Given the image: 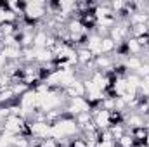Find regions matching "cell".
Segmentation results:
<instances>
[{
    "mask_svg": "<svg viewBox=\"0 0 149 147\" xmlns=\"http://www.w3.org/2000/svg\"><path fill=\"white\" fill-rule=\"evenodd\" d=\"M122 144H123L125 147H128L130 144H132V140H130V139H127V137H123V139H122Z\"/></svg>",
    "mask_w": 149,
    "mask_h": 147,
    "instance_id": "obj_24",
    "label": "cell"
},
{
    "mask_svg": "<svg viewBox=\"0 0 149 147\" xmlns=\"http://www.w3.org/2000/svg\"><path fill=\"white\" fill-rule=\"evenodd\" d=\"M49 81H50V83L61 81L62 85H69V83H73V78H71V73H69V71H61V73L52 75V76L49 78Z\"/></svg>",
    "mask_w": 149,
    "mask_h": 147,
    "instance_id": "obj_3",
    "label": "cell"
},
{
    "mask_svg": "<svg viewBox=\"0 0 149 147\" xmlns=\"http://www.w3.org/2000/svg\"><path fill=\"white\" fill-rule=\"evenodd\" d=\"M130 49L132 50H139V43L137 42H130Z\"/></svg>",
    "mask_w": 149,
    "mask_h": 147,
    "instance_id": "obj_26",
    "label": "cell"
},
{
    "mask_svg": "<svg viewBox=\"0 0 149 147\" xmlns=\"http://www.w3.org/2000/svg\"><path fill=\"white\" fill-rule=\"evenodd\" d=\"M19 125H21V123H19V120L10 118V120H9V123H7L5 126H7V130H9V132H16V130H19Z\"/></svg>",
    "mask_w": 149,
    "mask_h": 147,
    "instance_id": "obj_8",
    "label": "cell"
},
{
    "mask_svg": "<svg viewBox=\"0 0 149 147\" xmlns=\"http://www.w3.org/2000/svg\"><path fill=\"white\" fill-rule=\"evenodd\" d=\"M130 66H134V68H141L139 61H135V59H132V61H130Z\"/></svg>",
    "mask_w": 149,
    "mask_h": 147,
    "instance_id": "obj_28",
    "label": "cell"
},
{
    "mask_svg": "<svg viewBox=\"0 0 149 147\" xmlns=\"http://www.w3.org/2000/svg\"><path fill=\"white\" fill-rule=\"evenodd\" d=\"M128 83H130V85H134V87H137V85H139V78H137V76H130Z\"/></svg>",
    "mask_w": 149,
    "mask_h": 147,
    "instance_id": "obj_21",
    "label": "cell"
},
{
    "mask_svg": "<svg viewBox=\"0 0 149 147\" xmlns=\"http://www.w3.org/2000/svg\"><path fill=\"white\" fill-rule=\"evenodd\" d=\"M82 92H83V87H82L80 83H73V90H71V94H73V95H75V94L80 95Z\"/></svg>",
    "mask_w": 149,
    "mask_h": 147,
    "instance_id": "obj_15",
    "label": "cell"
},
{
    "mask_svg": "<svg viewBox=\"0 0 149 147\" xmlns=\"http://www.w3.org/2000/svg\"><path fill=\"white\" fill-rule=\"evenodd\" d=\"M9 142H10L9 139H0V147H5L7 144H9Z\"/></svg>",
    "mask_w": 149,
    "mask_h": 147,
    "instance_id": "obj_27",
    "label": "cell"
},
{
    "mask_svg": "<svg viewBox=\"0 0 149 147\" xmlns=\"http://www.w3.org/2000/svg\"><path fill=\"white\" fill-rule=\"evenodd\" d=\"M2 62H3V57H2V55H0V66H2Z\"/></svg>",
    "mask_w": 149,
    "mask_h": 147,
    "instance_id": "obj_35",
    "label": "cell"
},
{
    "mask_svg": "<svg viewBox=\"0 0 149 147\" xmlns=\"http://www.w3.org/2000/svg\"><path fill=\"white\" fill-rule=\"evenodd\" d=\"M47 42H49V40L45 38V35H38V36H36V40H35V43H36V45H45Z\"/></svg>",
    "mask_w": 149,
    "mask_h": 147,
    "instance_id": "obj_17",
    "label": "cell"
},
{
    "mask_svg": "<svg viewBox=\"0 0 149 147\" xmlns=\"http://www.w3.org/2000/svg\"><path fill=\"white\" fill-rule=\"evenodd\" d=\"M71 28H73V31H80V29H82L80 23H73V24H71Z\"/></svg>",
    "mask_w": 149,
    "mask_h": 147,
    "instance_id": "obj_25",
    "label": "cell"
},
{
    "mask_svg": "<svg viewBox=\"0 0 149 147\" xmlns=\"http://www.w3.org/2000/svg\"><path fill=\"white\" fill-rule=\"evenodd\" d=\"M35 104H36V95H35V94L30 92V94H26V95L23 97V107H24V109H30V107L35 106Z\"/></svg>",
    "mask_w": 149,
    "mask_h": 147,
    "instance_id": "obj_5",
    "label": "cell"
},
{
    "mask_svg": "<svg viewBox=\"0 0 149 147\" xmlns=\"http://www.w3.org/2000/svg\"><path fill=\"white\" fill-rule=\"evenodd\" d=\"M28 14L31 16V17H38V16H42L43 14V10H42V2H30L28 3Z\"/></svg>",
    "mask_w": 149,
    "mask_h": 147,
    "instance_id": "obj_4",
    "label": "cell"
},
{
    "mask_svg": "<svg viewBox=\"0 0 149 147\" xmlns=\"http://www.w3.org/2000/svg\"><path fill=\"white\" fill-rule=\"evenodd\" d=\"M80 57H82L83 61H85V59H89V52H82V54H80Z\"/></svg>",
    "mask_w": 149,
    "mask_h": 147,
    "instance_id": "obj_31",
    "label": "cell"
},
{
    "mask_svg": "<svg viewBox=\"0 0 149 147\" xmlns=\"http://www.w3.org/2000/svg\"><path fill=\"white\" fill-rule=\"evenodd\" d=\"M116 90L123 95V94H125V90H127V81H118V83H116Z\"/></svg>",
    "mask_w": 149,
    "mask_h": 147,
    "instance_id": "obj_16",
    "label": "cell"
},
{
    "mask_svg": "<svg viewBox=\"0 0 149 147\" xmlns=\"http://www.w3.org/2000/svg\"><path fill=\"white\" fill-rule=\"evenodd\" d=\"M97 123H99L101 126H106V125H108V113H106V111H102V113L97 116Z\"/></svg>",
    "mask_w": 149,
    "mask_h": 147,
    "instance_id": "obj_11",
    "label": "cell"
},
{
    "mask_svg": "<svg viewBox=\"0 0 149 147\" xmlns=\"http://www.w3.org/2000/svg\"><path fill=\"white\" fill-rule=\"evenodd\" d=\"M106 14H108V10H106V9H97V16H99V17H104Z\"/></svg>",
    "mask_w": 149,
    "mask_h": 147,
    "instance_id": "obj_23",
    "label": "cell"
},
{
    "mask_svg": "<svg viewBox=\"0 0 149 147\" xmlns=\"http://www.w3.org/2000/svg\"><path fill=\"white\" fill-rule=\"evenodd\" d=\"M102 147H113V144H111V142H104V144H102Z\"/></svg>",
    "mask_w": 149,
    "mask_h": 147,
    "instance_id": "obj_32",
    "label": "cell"
},
{
    "mask_svg": "<svg viewBox=\"0 0 149 147\" xmlns=\"http://www.w3.org/2000/svg\"><path fill=\"white\" fill-rule=\"evenodd\" d=\"M90 49H92V50H97V52L101 50V43H99L97 38H92V40H90Z\"/></svg>",
    "mask_w": 149,
    "mask_h": 147,
    "instance_id": "obj_13",
    "label": "cell"
},
{
    "mask_svg": "<svg viewBox=\"0 0 149 147\" xmlns=\"http://www.w3.org/2000/svg\"><path fill=\"white\" fill-rule=\"evenodd\" d=\"M73 111H87V104L82 101V99H75V102H73Z\"/></svg>",
    "mask_w": 149,
    "mask_h": 147,
    "instance_id": "obj_7",
    "label": "cell"
},
{
    "mask_svg": "<svg viewBox=\"0 0 149 147\" xmlns=\"http://www.w3.org/2000/svg\"><path fill=\"white\" fill-rule=\"evenodd\" d=\"M36 57H38V59H49V57H50V54H49V52H45V50H38V52H36Z\"/></svg>",
    "mask_w": 149,
    "mask_h": 147,
    "instance_id": "obj_19",
    "label": "cell"
},
{
    "mask_svg": "<svg viewBox=\"0 0 149 147\" xmlns=\"http://www.w3.org/2000/svg\"><path fill=\"white\" fill-rule=\"evenodd\" d=\"M59 55H61V57H73L75 54H73L71 50H68V49H62V50H59Z\"/></svg>",
    "mask_w": 149,
    "mask_h": 147,
    "instance_id": "obj_18",
    "label": "cell"
},
{
    "mask_svg": "<svg viewBox=\"0 0 149 147\" xmlns=\"http://www.w3.org/2000/svg\"><path fill=\"white\" fill-rule=\"evenodd\" d=\"M45 147H54V144H52V142H47V146Z\"/></svg>",
    "mask_w": 149,
    "mask_h": 147,
    "instance_id": "obj_34",
    "label": "cell"
},
{
    "mask_svg": "<svg viewBox=\"0 0 149 147\" xmlns=\"http://www.w3.org/2000/svg\"><path fill=\"white\" fill-rule=\"evenodd\" d=\"M73 132H75V123L64 121V123H59V125L52 130V135L61 137V135H64V133H73Z\"/></svg>",
    "mask_w": 149,
    "mask_h": 147,
    "instance_id": "obj_1",
    "label": "cell"
},
{
    "mask_svg": "<svg viewBox=\"0 0 149 147\" xmlns=\"http://www.w3.org/2000/svg\"><path fill=\"white\" fill-rule=\"evenodd\" d=\"M31 130L35 132V133H38V135H47V133H50L52 130L47 126V125H43V123H36V125H33L31 126Z\"/></svg>",
    "mask_w": 149,
    "mask_h": 147,
    "instance_id": "obj_6",
    "label": "cell"
},
{
    "mask_svg": "<svg viewBox=\"0 0 149 147\" xmlns=\"http://www.w3.org/2000/svg\"><path fill=\"white\" fill-rule=\"evenodd\" d=\"M87 88H89V92L92 94V99H97V97H99V87H97L95 83H87Z\"/></svg>",
    "mask_w": 149,
    "mask_h": 147,
    "instance_id": "obj_9",
    "label": "cell"
},
{
    "mask_svg": "<svg viewBox=\"0 0 149 147\" xmlns=\"http://www.w3.org/2000/svg\"><path fill=\"white\" fill-rule=\"evenodd\" d=\"M111 49H113V42L111 40H104L101 43V50H111Z\"/></svg>",
    "mask_w": 149,
    "mask_h": 147,
    "instance_id": "obj_14",
    "label": "cell"
},
{
    "mask_svg": "<svg viewBox=\"0 0 149 147\" xmlns=\"http://www.w3.org/2000/svg\"><path fill=\"white\" fill-rule=\"evenodd\" d=\"M134 94H135V87H134V85H130V83H127V90H125L123 97L128 101V99H132V97H134Z\"/></svg>",
    "mask_w": 149,
    "mask_h": 147,
    "instance_id": "obj_10",
    "label": "cell"
},
{
    "mask_svg": "<svg viewBox=\"0 0 149 147\" xmlns=\"http://www.w3.org/2000/svg\"><path fill=\"white\" fill-rule=\"evenodd\" d=\"M139 71H141V73H146V75H148V73H149V68H148V66H142V68H139Z\"/></svg>",
    "mask_w": 149,
    "mask_h": 147,
    "instance_id": "obj_30",
    "label": "cell"
},
{
    "mask_svg": "<svg viewBox=\"0 0 149 147\" xmlns=\"http://www.w3.org/2000/svg\"><path fill=\"white\" fill-rule=\"evenodd\" d=\"M14 16L10 14V12H3V10H0V19H12Z\"/></svg>",
    "mask_w": 149,
    "mask_h": 147,
    "instance_id": "obj_20",
    "label": "cell"
},
{
    "mask_svg": "<svg viewBox=\"0 0 149 147\" xmlns=\"http://www.w3.org/2000/svg\"><path fill=\"white\" fill-rule=\"evenodd\" d=\"M57 97L54 95V94H43V95H36V104H42L43 107H52V106H56L57 104Z\"/></svg>",
    "mask_w": 149,
    "mask_h": 147,
    "instance_id": "obj_2",
    "label": "cell"
},
{
    "mask_svg": "<svg viewBox=\"0 0 149 147\" xmlns=\"http://www.w3.org/2000/svg\"><path fill=\"white\" fill-rule=\"evenodd\" d=\"M142 90H144V94H149V80H146L142 83Z\"/></svg>",
    "mask_w": 149,
    "mask_h": 147,
    "instance_id": "obj_22",
    "label": "cell"
},
{
    "mask_svg": "<svg viewBox=\"0 0 149 147\" xmlns=\"http://www.w3.org/2000/svg\"><path fill=\"white\" fill-rule=\"evenodd\" d=\"M75 147H85V144H82V142H76V144H75Z\"/></svg>",
    "mask_w": 149,
    "mask_h": 147,
    "instance_id": "obj_33",
    "label": "cell"
},
{
    "mask_svg": "<svg viewBox=\"0 0 149 147\" xmlns=\"http://www.w3.org/2000/svg\"><path fill=\"white\" fill-rule=\"evenodd\" d=\"M61 5H62L64 9H71V5H73V3H69V2H61Z\"/></svg>",
    "mask_w": 149,
    "mask_h": 147,
    "instance_id": "obj_29",
    "label": "cell"
},
{
    "mask_svg": "<svg viewBox=\"0 0 149 147\" xmlns=\"http://www.w3.org/2000/svg\"><path fill=\"white\" fill-rule=\"evenodd\" d=\"M2 55H7V57H17L19 54H17V50H16V49H5Z\"/></svg>",
    "mask_w": 149,
    "mask_h": 147,
    "instance_id": "obj_12",
    "label": "cell"
}]
</instances>
